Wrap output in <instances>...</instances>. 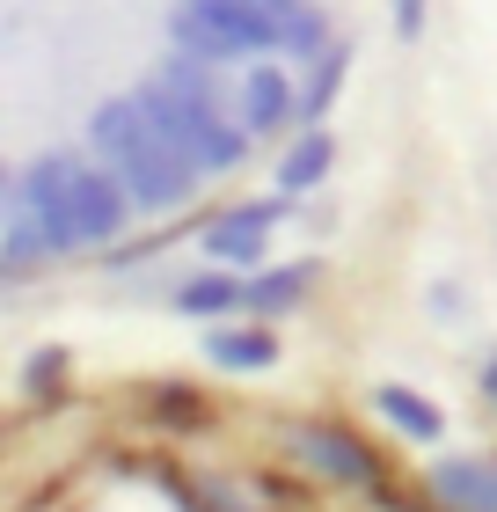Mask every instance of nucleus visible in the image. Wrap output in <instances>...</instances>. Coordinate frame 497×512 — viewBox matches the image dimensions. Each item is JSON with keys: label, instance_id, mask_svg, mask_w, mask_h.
I'll return each mask as SVG.
<instances>
[{"label": "nucleus", "instance_id": "nucleus-1", "mask_svg": "<svg viewBox=\"0 0 497 512\" xmlns=\"http://www.w3.org/2000/svg\"><path fill=\"white\" fill-rule=\"evenodd\" d=\"M88 147H96V161L117 169V183L132 191L139 213H176V205H191V191L205 183V169L154 125V110L139 96H110L96 118H88Z\"/></svg>", "mask_w": 497, "mask_h": 512}, {"label": "nucleus", "instance_id": "nucleus-2", "mask_svg": "<svg viewBox=\"0 0 497 512\" xmlns=\"http://www.w3.org/2000/svg\"><path fill=\"white\" fill-rule=\"evenodd\" d=\"M132 96L154 110V125L169 132L205 176L242 169V154H249V125H227L220 110H212V96H198V88H183V81H169V74H154L147 88H132Z\"/></svg>", "mask_w": 497, "mask_h": 512}, {"label": "nucleus", "instance_id": "nucleus-3", "mask_svg": "<svg viewBox=\"0 0 497 512\" xmlns=\"http://www.w3.org/2000/svg\"><path fill=\"white\" fill-rule=\"evenodd\" d=\"M66 205H74V235H81V249H110V242L132 227V213H139L110 161H81V154H74V169H66Z\"/></svg>", "mask_w": 497, "mask_h": 512}, {"label": "nucleus", "instance_id": "nucleus-4", "mask_svg": "<svg viewBox=\"0 0 497 512\" xmlns=\"http://www.w3.org/2000/svg\"><path fill=\"white\" fill-rule=\"evenodd\" d=\"M286 439H293V454L307 469H322L329 483H344V491H381V461H373V447L351 425H315V417H307Z\"/></svg>", "mask_w": 497, "mask_h": 512}, {"label": "nucleus", "instance_id": "nucleus-5", "mask_svg": "<svg viewBox=\"0 0 497 512\" xmlns=\"http://www.w3.org/2000/svg\"><path fill=\"white\" fill-rule=\"evenodd\" d=\"M66 169H74V147H52V154L22 161V176H15V198L37 213L44 242H52L59 256H81V235H74V205H66Z\"/></svg>", "mask_w": 497, "mask_h": 512}, {"label": "nucleus", "instance_id": "nucleus-6", "mask_svg": "<svg viewBox=\"0 0 497 512\" xmlns=\"http://www.w3.org/2000/svg\"><path fill=\"white\" fill-rule=\"evenodd\" d=\"M278 213H286V191H278V198H249V205H227V213L205 227V256H212V264H234V271H256V264H264V249H271Z\"/></svg>", "mask_w": 497, "mask_h": 512}, {"label": "nucleus", "instance_id": "nucleus-7", "mask_svg": "<svg viewBox=\"0 0 497 512\" xmlns=\"http://www.w3.org/2000/svg\"><path fill=\"white\" fill-rule=\"evenodd\" d=\"M293 118H300L293 74H286V66H264V59H256L249 81H242V125H249V132H286Z\"/></svg>", "mask_w": 497, "mask_h": 512}, {"label": "nucleus", "instance_id": "nucleus-8", "mask_svg": "<svg viewBox=\"0 0 497 512\" xmlns=\"http://www.w3.org/2000/svg\"><path fill=\"white\" fill-rule=\"evenodd\" d=\"M44 264H59V249L44 242V227H37L30 205L8 198V213H0V278H30Z\"/></svg>", "mask_w": 497, "mask_h": 512}, {"label": "nucleus", "instance_id": "nucleus-9", "mask_svg": "<svg viewBox=\"0 0 497 512\" xmlns=\"http://www.w3.org/2000/svg\"><path fill=\"white\" fill-rule=\"evenodd\" d=\"M432 498L446 512H497V461H439L432 469Z\"/></svg>", "mask_w": 497, "mask_h": 512}, {"label": "nucleus", "instance_id": "nucleus-10", "mask_svg": "<svg viewBox=\"0 0 497 512\" xmlns=\"http://www.w3.org/2000/svg\"><path fill=\"white\" fill-rule=\"evenodd\" d=\"M373 410H381L402 439H417V447H439V439H446L439 403H432V395H417V388H402V381H381V388H373Z\"/></svg>", "mask_w": 497, "mask_h": 512}, {"label": "nucleus", "instance_id": "nucleus-11", "mask_svg": "<svg viewBox=\"0 0 497 512\" xmlns=\"http://www.w3.org/2000/svg\"><path fill=\"white\" fill-rule=\"evenodd\" d=\"M176 308L183 315H205V322H227V315L249 308V286L234 278V264H212V271H198V278H183V286H176Z\"/></svg>", "mask_w": 497, "mask_h": 512}, {"label": "nucleus", "instance_id": "nucleus-12", "mask_svg": "<svg viewBox=\"0 0 497 512\" xmlns=\"http://www.w3.org/2000/svg\"><path fill=\"white\" fill-rule=\"evenodd\" d=\"M329 161H337V139H329L322 125H307V132L293 139V147L278 154V191H286V198H300V191H315V183L329 176Z\"/></svg>", "mask_w": 497, "mask_h": 512}, {"label": "nucleus", "instance_id": "nucleus-13", "mask_svg": "<svg viewBox=\"0 0 497 512\" xmlns=\"http://www.w3.org/2000/svg\"><path fill=\"white\" fill-rule=\"evenodd\" d=\"M205 359L227 366V374H264V366H278V337L271 330H205Z\"/></svg>", "mask_w": 497, "mask_h": 512}, {"label": "nucleus", "instance_id": "nucleus-14", "mask_svg": "<svg viewBox=\"0 0 497 512\" xmlns=\"http://www.w3.org/2000/svg\"><path fill=\"white\" fill-rule=\"evenodd\" d=\"M307 286H315V264L249 278V315H286V308H300V300H307Z\"/></svg>", "mask_w": 497, "mask_h": 512}, {"label": "nucleus", "instance_id": "nucleus-15", "mask_svg": "<svg viewBox=\"0 0 497 512\" xmlns=\"http://www.w3.org/2000/svg\"><path fill=\"white\" fill-rule=\"evenodd\" d=\"M344 66H351V52H337V44H329V52H322V66H315V88L300 96V118H322V110L337 103V81H344Z\"/></svg>", "mask_w": 497, "mask_h": 512}, {"label": "nucleus", "instance_id": "nucleus-16", "mask_svg": "<svg viewBox=\"0 0 497 512\" xmlns=\"http://www.w3.org/2000/svg\"><path fill=\"white\" fill-rule=\"evenodd\" d=\"M66 366H74V359L52 344V352H37L30 366H22V388H30V395H59V388H66Z\"/></svg>", "mask_w": 497, "mask_h": 512}, {"label": "nucleus", "instance_id": "nucleus-17", "mask_svg": "<svg viewBox=\"0 0 497 512\" xmlns=\"http://www.w3.org/2000/svg\"><path fill=\"white\" fill-rule=\"evenodd\" d=\"M169 491H176V498H183V505H191V512H242V505H227V498H220V491H205V483H183V476H176V483H169Z\"/></svg>", "mask_w": 497, "mask_h": 512}, {"label": "nucleus", "instance_id": "nucleus-18", "mask_svg": "<svg viewBox=\"0 0 497 512\" xmlns=\"http://www.w3.org/2000/svg\"><path fill=\"white\" fill-rule=\"evenodd\" d=\"M395 37H424V0H395Z\"/></svg>", "mask_w": 497, "mask_h": 512}, {"label": "nucleus", "instance_id": "nucleus-19", "mask_svg": "<svg viewBox=\"0 0 497 512\" xmlns=\"http://www.w3.org/2000/svg\"><path fill=\"white\" fill-rule=\"evenodd\" d=\"M483 403H490V410H497V359H490V366H483Z\"/></svg>", "mask_w": 497, "mask_h": 512}, {"label": "nucleus", "instance_id": "nucleus-20", "mask_svg": "<svg viewBox=\"0 0 497 512\" xmlns=\"http://www.w3.org/2000/svg\"><path fill=\"white\" fill-rule=\"evenodd\" d=\"M8 198H15V176H8V161H0V213H8Z\"/></svg>", "mask_w": 497, "mask_h": 512}]
</instances>
